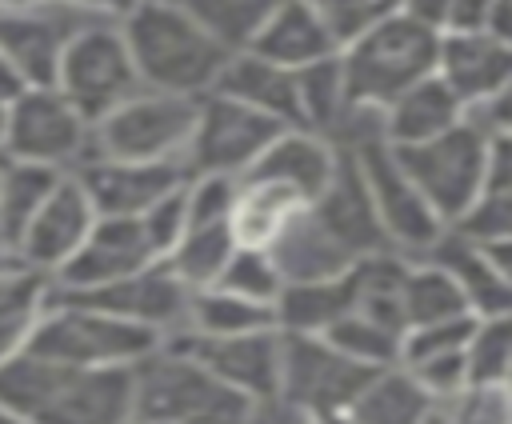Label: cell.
<instances>
[{"instance_id":"obj_10","label":"cell","mask_w":512,"mask_h":424,"mask_svg":"<svg viewBox=\"0 0 512 424\" xmlns=\"http://www.w3.org/2000/svg\"><path fill=\"white\" fill-rule=\"evenodd\" d=\"M280 132H284L280 120H272V116H264V112H256V108H248L224 92H208V96H200L196 132H192V144L184 152V168H188V176H236V180H244Z\"/></svg>"},{"instance_id":"obj_23","label":"cell","mask_w":512,"mask_h":424,"mask_svg":"<svg viewBox=\"0 0 512 424\" xmlns=\"http://www.w3.org/2000/svg\"><path fill=\"white\" fill-rule=\"evenodd\" d=\"M380 120H384V140L396 148H408V144H428V140L460 128L464 104L440 76H428V80L412 84L408 92H400L380 112Z\"/></svg>"},{"instance_id":"obj_4","label":"cell","mask_w":512,"mask_h":424,"mask_svg":"<svg viewBox=\"0 0 512 424\" xmlns=\"http://www.w3.org/2000/svg\"><path fill=\"white\" fill-rule=\"evenodd\" d=\"M252 404L168 340L136 364V424H244Z\"/></svg>"},{"instance_id":"obj_24","label":"cell","mask_w":512,"mask_h":424,"mask_svg":"<svg viewBox=\"0 0 512 424\" xmlns=\"http://www.w3.org/2000/svg\"><path fill=\"white\" fill-rule=\"evenodd\" d=\"M244 52H260L264 60L300 72L308 64H320V60L336 56L340 40L332 36V28L320 20V12L308 0H288L264 24V32L252 40V48H244Z\"/></svg>"},{"instance_id":"obj_38","label":"cell","mask_w":512,"mask_h":424,"mask_svg":"<svg viewBox=\"0 0 512 424\" xmlns=\"http://www.w3.org/2000/svg\"><path fill=\"white\" fill-rule=\"evenodd\" d=\"M464 356H468V384H512V312L476 316V332Z\"/></svg>"},{"instance_id":"obj_5","label":"cell","mask_w":512,"mask_h":424,"mask_svg":"<svg viewBox=\"0 0 512 424\" xmlns=\"http://www.w3.org/2000/svg\"><path fill=\"white\" fill-rule=\"evenodd\" d=\"M156 348H160V336L152 328L52 296L24 352L56 364H72V368H128Z\"/></svg>"},{"instance_id":"obj_49","label":"cell","mask_w":512,"mask_h":424,"mask_svg":"<svg viewBox=\"0 0 512 424\" xmlns=\"http://www.w3.org/2000/svg\"><path fill=\"white\" fill-rule=\"evenodd\" d=\"M488 252L496 256V264H500V272H504V280H508V288H512V240L488 244Z\"/></svg>"},{"instance_id":"obj_28","label":"cell","mask_w":512,"mask_h":424,"mask_svg":"<svg viewBox=\"0 0 512 424\" xmlns=\"http://www.w3.org/2000/svg\"><path fill=\"white\" fill-rule=\"evenodd\" d=\"M308 208L292 188L272 180H240V200L232 212V236L240 248H272L284 224Z\"/></svg>"},{"instance_id":"obj_51","label":"cell","mask_w":512,"mask_h":424,"mask_svg":"<svg viewBox=\"0 0 512 424\" xmlns=\"http://www.w3.org/2000/svg\"><path fill=\"white\" fill-rule=\"evenodd\" d=\"M32 4H40V0H0V16H4V12H20V8H32Z\"/></svg>"},{"instance_id":"obj_8","label":"cell","mask_w":512,"mask_h":424,"mask_svg":"<svg viewBox=\"0 0 512 424\" xmlns=\"http://www.w3.org/2000/svg\"><path fill=\"white\" fill-rule=\"evenodd\" d=\"M392 152H396L400 168L408 172V180L420 188V196L432 204V212L448 228H456L484 188L488 140L480 132H472L468 124H460L428 144H408V148L392 144Z\"/></svg>"},{"instance_id":"obj_21","label":"cell","mask_w":512,"mask_h":424,"mask_svg":"<svg viewBox=\"0 0 512 424\" xmlns=\"http://www.w3.org/2000/svg\"><path fill=\"white\" fill-rule=\"evenodd\" d=\"M212 92H224V96H232L256 112L280 120L284 128H304L296 72L264 60L260 52H232V60L224 64Z\"/></svg>"},{"instance_id":"obj_11","label":"cell","mask_w":512,"mask_h":424,"mask_svg":"<svg viewBox=\"0 0 512 424\" xmlns=\"http://www.w3.org/2000/svg\"><path fill=\"white\" fill-rule=\"evenodd\" d=\"M380 376V368H368L352 356H344L324 336H296L284 332V372H280V396L308 416H336L348 412L360 392Z\"/></svg>"},{"instance_id":"obj_2","label":"cell","mask_w":512,"mask_h":424,"mask_svg":"<svg viewBox=\"0 0 512 424\" xmlns=\"http://www.w3.org/2000/svg\"><path fill=\"white\" fill-rule=\"evenodd\" d=\"M128 52L144 88L176 96H208L232 60V48L216 40L188 4L144 0L124 24Z\"/></svg>"},{"instance_id":"obj_15","label":"cell","mask_w":512,"mask_h":424,"mask_svg":"<svg viewBox=\"0 0 512 424\" xmlns=\"http://www.w3.org/2000/svg\"><path fill=\"white\" fill-rule=\"evenodd\" d=\"M152 264H160V256H156L140 216H96L80 252L52 276V288L84 292V288H100V284L136 276Z\"/></svg>"},{"instance_id":"obj_16","label":"cell","mask_w":512,"mask_h":424,"mask_svg":"<svg viewBox=\"0 0 512 424\" xmlns=\"http://www.w3.org/2000/svg\"><path fill=\"white\" fill-rule=\"evenodd\" d=\"M92 224H96V208H92L88 192L80 188V180L68 172L56 184V192L44 200V208L32 216V224L20 232L12 260L24 268H36L44 276H56L80 252Z\"/></svg>"},{"instance_id":"obj_40","label":"cell","mask_w":512,"mask_h":424,"mask_svg":"<svg viewBox=\"0 0 512 424\" xmlns=\"http://www.w3.org/2000/svg\"><path fill=\"white\" fill-rule=\"evenodd\" d=\"M320 20L332 28V36L344 44H352L356 36H364L368 28H376L380 20L396 16L404 8V0H308Z\"/></svg>"},{"instance_id":"obj_3","label":"cell","mask_w":512,"mask_h":424,"mask_svg":"<svg viewBox=\"0 0 512 424\" xmlns=\"http://www.w3.org/2000/svg\"><path fill=\"white\" fill-rule=\"evenodd\" d=\"M348 108L384 112L400 92L436 76L440 32L408 12H396L340 48Z\"/></svg>"},{"instance_id":"obj_12","label":"cell","mask_w":512,"mask_h":424,"mask_svg":"<svg viewBox=\"0 0 512 424\" xmlns=\"http://www.w3.org/2000/svg\"><path fill=\"white\" fill-rule=\"evenodd\" d=\"M88 24H100V20L68 0H40L32 8L0 16V52L8 56L24 88H52L64 48Z\"/></svg>"},{"instance_id":"obj_7","label":"cell","mask_w":512,"mask_h":424,"mask_svg":"<svg viewBox=\"0 0 512 424\" xmlns=\"http://www.w3.org/2000/svg\"><path fill=\"white\" fill-rule=\"evenodd\" d=\"M56 88L64 92V100L88 120L100 124L108 112H116L124 100H132L144 80L136 72V60L128 52L124 28L112 20L88 24L60 60L56 72Z\"/></svg>"},{"instance_id":"obj_27","label":"cell","mask_w":512,"mask_h":424,"mask_svg":"<svg viewBox=\"0 0 512 424\" xmlns=\"http://www.w3.org/2000/svg\"><path fill=\"white\" fill-rule=\"evenodd\" d=\"M52 300V276L24 268V264H4L0 268V364L20 356Z\"/></svg>"},{"instance_id":"obj_46","label":"cell","mask_w":512,"mask_h":424,"mask_svg":"<svg viewBox=\"0 0 512 424\" xmlns=\"http://www.w3.org/2000/svg\"><path fill=\"white\" fill-rule=\"evenodd\" d=\"M68 4H76V8H84L88 16H96V20H112V24H124L144 0H68Z\"/></svg>"},{"instance_id":"obj_48","label":"cell","mask_w":512,"mask_h":424,"mask_svg":"<svg viewBox=\"0 0 512 424\" xmlns=\"http://www.w3.org/2000/svg\"><path fill=\"white\" fill-rule=\"evenodd\" d=\"M20 92H24V80L16 76V68H12V64H8V56L0 52V96H4V100H12V96H20Z\"/></svg>"},{"instance_id":"obj_39","label":"cell","mask_w":512,"mask_h":424,"mask_svg":"<svg viewBox=\"0 0 512 424\" xmlns=\"http://www.w3.org/2000/svg\"><path fill=\"white\" fill-rule=\"evenodd\" d=\"M212 288H224V292H236L244 300L276 308V300L284 292V276H280V268H276L268 248H236L228 268H224V276Z\"/></svg>"},{"instance_id":"obj_45","label":"cell","mask_w":512,"mask_h":424,"mask_svg":"<svg viewBox=\"0 0 512 424\" xmlns=\"http://www.w3.org/2000/svg\"><path fill=\"white\" fill-rule=\"evenodd\" d=\"M244 424H312V416L304 408L288 404L284 396H272V400H256Z\"/></svg>"},{"instance_id":"obj_33","label":"cell","mask_w":512,"mask_h":424,"mask_svg":"<svg viewBox=\"0 0 512 424\" xmlns=\"http://www.w3.org/2000/svg\"><path fill=\"white\" fill-rule=\"evenodd\" d=\"M296 88H300V116H304V128L320 132V136H336L344 116H348V84H344V64H340V52L320 60V64H308L296 72Z\"/></svg>"},{"instance_id":"obj_36","label":"cell","mask_w":512,"mask_h":424,"mask_svg":"<svg viewBox=\"0 0 512 424\" xmlns=\"http://www.w3.org/2000/svg\"><path fill=\"white\" fill-rule=\"evenodd\" d=\"M420 424H512V384H468L428 400Z\"/></svg>"},{"instance_id":"obj_6","label":"cell","mask_w":512,"mask_h":424,"mask_svg":"<svg viewBox=\"0 0 512 424\" xmlns=\"http://www.w3.org/2000/svg\"><path fill=\"white\" fill-rule=\"evenodd\" d=\"M200 96H176L140 88L100 124H92V152L108 160H140V164H184V152L196 132Z\"/></svg>"},{"instance_id":"obj_52","label":"cell","mask_w":512,"mask_h":424,"mask_svg":"<svg viewBox=\"0 0 512 424\" xmlns=\"http://www.w3.org/2000/svg\"><path fill=\"white\" fill-rule=\"evenodd\" d=\"M4 132H8V100L0 96V152H4Z\"/></svg>"},{"instance_id":"obj_34","label":"cell","mask_w":512,"mask_h":424,"mask_svg":"<svg viewBox=\"0 0 512 424\" xmlns=\"http://www.w3.org/2000/svg\"><path fill=\"white\" fill-rule=\"evenodd\" d=\"M404 316H408V328H416V324H440V320L476 316V312L460 292V284L440 264L412 260L408 284H404Z\"/></svg>"},{"instance_id":"obj_13","label":"cell","mask_w":512,"mask_h":424,"mask_svg":"<svg viewBox=\"0 0 512 424\" xmlns=\"http://www.w3.org/2000/svg\"><path fill=\"white\" fill-rule=\"evenodd\" d=\"M52 296L100 308V312L120 316V320L140 324V328H152L160 340H168V336L188 328V304H192V288L168 268V260H160V264H152V268H144L136 276L100 284V288H84V292L52 288Z\"/></svg>"},{"instance_id":"obj_18","label":"cell","mask_w":512,"mask_h":424,"mask_svg":"<svg viewBox=\"0 0 512 424\" xmlns=\"http://www.w3.org/2000/svg\"><path fill=\"white\" fill-rule=\"evenodd\" d=\"M320 224L356 256H372V252H384L388 240H384V228H380V216H376V204H372V192H368V180L352 156V148H340V164H336V176L332 184L324 188V196L316 204H308Z\"/></svg>"},{"instance_id":"obj_29","label":"cell","mask_w":512,"mask_h":424,"mask_svg":"<svg viewBox=\"0 0 512 424\" xmlns=\"http://www.w3.org/2000/svg\"><path fill=\"white\" fill-rule=\"evenodd\" d=\"M68 172L48 168V164H28V160H8L0 164V240L8 252L16 248L20 232L32 224V216L44 208V200L56 192V184Z\"/></svg>"},{"instance_id":"obj_47","label":"cell","mask_w":512,"mask_h":424,"mask_svg":"<svg viewBox=\"0 0 512 424\" xmlns=\"http://www.w3.org/2000/svg\"><path fill=\"white\" fill-rule=\"evenodd\" d=\"M400 12H408V16L424 20V24H432L436 32H444L448 12H452V0H404V8H400Z\"/></svg>"},{"instance_id":"obj_30","label":"cell","mask_w":512,"mask_h":424,"mask_svg":"<svg viewBox=\"0 0 512 424\" xmlns=\"http://www.w3.org/2000/svg\"><path fill=\"white\" fill-rule=\"evenodd\" d=\"M408 268H412V260L392 248L356 260V312L372 316L376 324H384L392 332H408V316H404Z\"/></svg>"},{"instance_id":"obj_26","label":"cell","mask_w":512,"mask_h":424,"mask_svg":"<svg viewBox=\"0 0 512 424\" xmlns=\"http://www.w3.org/2000/svg\"><path fill=\"white\" fill-rule=\"evenodd\" d=\"M356 308V264L324 280H292L276 300V328L296 336H324Z\"/></svg>"},{"instance_id":"obj_42","label":"cell","mask_w":512,"mask_h":424,"mask_svg":"<svg viewBox=\"0 0 512 424\" xmlns=\"http://www.w3.org/2000/svg\"><path fill=\"white\" fill-rule=\"evenodd\" d=\"M472 332H476V316L416 324L400 340V364H412V360H424V356H436V352H460V348H468Z\"/></svg>"},{"instance_id":"obj_54","label":"cell","mask_w":512,"mask_h":424,"mask_svg":"<svg viewBox=\"0 0 512 424\" xmlns=\"http://www.w3.org/2000/svg\"><path fill=\"white\" fill-rule=\"evenodd\" d=\"M4 264H12V252H8V244L0 240V268H4Z\"/></svg>"},{"instance_id":"obj_43","label":"cell","mask_w":512,"mask_h":424,"mask_svg":"<svg viewBox=\"0 0 512 424\" xmlns=\"http://www.w3.org/2000/svg\"><path fill=\"white\" fill-rule=\"evenodd\" d=\"M416 388L428 396V400H444L460 388H468V356L464 348L460 352H436V356H424V360H412V364H400Z\"/></svg>"},{"instance_id":"obj_20","label":"cell","mask_w":512,"mask_h":424,"mask_svg":"<svg viewBox=\"0 0 512 424\" xmlns=\"http://www.w3.org/2000/svg\"><path fill=\"white\" fill-rule=\"evenodd\" d=\"M340 164V144L312 132V128H284L264 156L252 164V172L244 180H272L292 188L304 204H316L324 196V188L332 184Z\"/></svg>"},{"instance_id":"obj_1","label":"cell","mask_w":512,"mask_h":424,"mask_svg":"<svg viewBox=\"0 0 512 424\" xmlns=\"http://www.w3.org/2000/svg\"><path fill=\"white\" fill-rule=\"evenodd\" d=\"M0 404L28 424H136V364L72 368L20 352L0 364Z\"/></svg>"},{"instance_id":"obj_53","label":"cell","mask_w":512,"mask_h":424,"mask_svg":"<svg viewBox=\"0 0 512 424\" xmlns=\"http://www.w3.org/2000/svg\"><path fill=\"white\" fill-rule=\"evenodd\" d=\"M0 424H28V420H24V416H16L12 408H4V404H0Z\"/></svg>"},{"instance_id":"obj_31","label":"cell","mask_w":512,"mask_h":424,"mask_svg":"<svg viewBox=\"0 0 512 424\" xmlns=\"http://www.w3.org/2000/svg\"><path fill=\"white\" fill-rule=\"evenodd\" d=\"M264 328H276L272 304H256V300H244V296L224 292V288L192 292L188 332H196V336H248V332H264Z\"/></svg>"},{"instance_id":"obj_19","label":"cell","mask_w":512,"mask_h":424,"mask_svg":"<svg viewBox=\"0 0 512 424\" xmlns=\"http://www.w3.org/2000/svg\"><path fill=\"white\" fill-rule=\"evenodd\" d=\"M436 76L460 96V104L488 100L512 88V40L496 32H440Z\"/></svg>"},{"instance_id":"obj_25","label":"cell","mask_w":512,"mask_h":424,"mask_svg":"<svg viewBox=\"0 0 512 424\" xmlns=\"http://www.w3.org/2000/svg\"><path fill=\"white\" fill-rule=\"evenodd\" d=\"M272 260L284 276V284L292 280H324V276H340L356 264V256L320 224V216L312 208H300L284 232L272 240Z\"/></svg>"},{"instance_id":"obj_41","label":"cell","mask_w":512,"mask_h":424,"mask_svg":"<svg viewBox=\"0 0 512 424\" xmlns=\"http://www.w3.org/2000/svg\"><path fill=\"white\" fill-rule=\"evenodd\" d=\"M184 200H188V228L232 224V212L240 200V180L236 176H188Z\"/></svg>"},{"instance_id":"obj_55","label":"cell","mask_w":512,"mask_h":424,"mask_svg":"<svg viewBox=\"0 0 512 424\" xmlns=\"http://www.w3.org/2000/svg\"><path fill=\"white\" fill-rule=\"evenodd\" d=\"M164 4H188V0H164Z\"/></svg>"},{"instance_id":"obj_35","label":"cell","mask_w":512,"mask_h":424,"mask_svg":"<svg viewBox=\"0 0 512 424\" xmlns=\"http://www.w3.org/2000/svg\"><path fill=\"white\" fill-rule=\"evenodd\" d=\"M288 0H188L192 16L224 40L232 52L252 48V40L264 32V24L284 8Z\"/></svg>"},{"instance_id":"obj_14","label":"cell","mask_w":512,"mask_h":424,"mask_svg":"<svg viewBox=\"0 0 512 424\" xmlns=\"http://www.w3.org/2000/svg\"><path fill=\"white\" fill-rule=\"evenodd\" d=\"M168 344L184 348L196 356L204 368H212L224 384L244 392L248 400H272L280 396V372H284V332L264 328L248 336H196V332H176Z\"/></svg>"},{"instance_id":"obj_9","label":"cell","mask_w":512,"mask_h":424,"mask_svg":"<svg viewBox=\"0 0 512 424\" xmlns=\"http://www.w3.org/2000/svg\"><path fill=\"white\" fill-rule=\"evenodd\" d=\"M92 152V124L64 100V92L52 88H24L8 100V132H4V156L48 164L60 172H76Z\"/></svg>"},{"instance_id":"obj_37","label":"cell","mask_w":512,"mask_h":424,"mask_svg":"<svg viewBox=\"0 0 512 424\" xmlns=\"http://www.w3.org/2000/svg\"><path fill=\"white\" fill-rule=\"evenodd\" d=\"M324 340H332L344 356H352V360H360V364H368V368H400V340H404V332H392V328H384V324H376L372 316H364V312H348L344 320H336L328 332H324Z\"/></svg>"},{"instance_id":"obj_44","label":"cell","mask_w":512,"mask_h":424,"mask_svg":"<svg viewBox=\"0 0 512 424\" xmlns=\"http://www.w3.org/2000/svg\"><path fill=\"white\" fill-rule=\"evenodd\" d=\"M152 248L160 260H168V252L180 244V236L188 232V200H184V188H176L172 196H164L160 204H152L144 216H140Z\"/></svg>"},{"instance_id":"obj_22","label":"cell","mask_w":512,"mask_h":424,"mask_svg":"<svg viewBox=\"0 0 512 424\" xmlns=\"http://www.w3.org/2000/svg\"><path fill=\"white\" fill-rule=\"evenodd\" d=\"M424 260L440 264L460 284V292L468 296L476 316L512 312V288H508L496 256L488 252V244H480V240H472V236H464L456 228H444V236L432 244V252Z\"/></svg>"},{"instance_id":"obj_32","label":"cell","mask_w":512,"mask_h":424,"mask_svg":"<svg viewBox=\"0 0 512 424\" xmlns=\"http://www.w3.org/2000/svg\"><path fill=\"white\" fill-rule=\"evenodd\" d=\"M236 248L240 244L232 236V224H200V228H188L180 236V244L168 252V268L192 292H200V288H212L224 276Z\"/></svg>"},{"instance_id":"obj_17","label":"cell","mask_w":512,"mask_h":424,"mask_svg":"<svg viewBox=\"0 0 512 424\" xmlns=\"http://www.w3.org/2000/svg\"><path fill=\"white\" fill-rule=\"evenodd\" d=\"M72 176L88 192L96 216H144L152 204L188 184L184 164H140L108 156H88Z\"/></svg>"},{"instance_id":"obj_50","label":"cell","mask_w":512,"mask_h":424,"mask_svg":"<svg viewBox=\"0 0 512 424\" xmlns=\"http://www.w3.org/2000/svg\"><path fill=\"white\" fill-rule=\"evenodd\" d=\"M312 424H356L348 412H336V416H312Z\"/></svg>"},{"instance_id":"obj_56","label":"cell","mask_w":512,"mask_h":424,"mask_svg":"<svg viewBox=\"0 0 512 424\" xmlns=\"http://www.w3.org/2000/svg\"><path fill=\"white\" fill-rule=\"evenodd\" d=\"M0 164H4V152H0Z\"/></svg>"}]
</instances>
